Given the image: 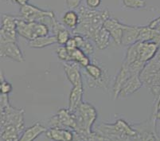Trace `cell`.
Returning <instances> with one entry per match:
<instances>
[{
	"instance_id": "30bf717a",
	"label": "cell",
	"mask_w": 160,
	"mask_h": 141,
	"mask_svg": "<svg viewBox=\"0 0 160 141\" xmlns=\"http://www.w3.org/2000/svg\"><path fill=\"white\" fill-rule=\"evenodd\" d=\"M123 26L124 24L120 23L116 18H109L104 22V27L109 32L112 38L118 46L122 45V39L123 35Z\"/></svg>"
},
{
	"instance_id": "8992f818",
	"label": "cell",
	"mask_w": 160,
	"mask_h": 141,
	"mask_svg": "<svg viewBox=\"0 0 160 141\" xmlns=\"http://www.w3.org/2000/svg\"><path fill=\"white\" fill-rule=\"evenodd\" d=\"M18 16L3 14L1 20L0 38L1 43H16L17 41V20Z\"/></svg>"
},
{
	"instance_id": "7a4b0ae2",
	"label": "cell",
	"mask_w": 160,
	"mask_h": 141,
	"mask_svg": "<svg viewBox=\"0 0 160 141\" xmlns=\"http://www.w3.org/2000/svg\"><path fill=\"white\" fill-rule=\"evenodd\" d=\"M77 117L76 132L91 133L92 128L97 119V112L94 106L88 102H82L74 111Z\"/></svg>"
},
{
	"instance_id": "f1b7e54d",
	"label": "cell",
	"mask_w": 160,
	"mask_h": 141,
	"mask_svg": "<svg viewBox=\"0 0 160 141\" xmlns=\"http://www.w3.org/2000/svg\"><path fill=\"white\" fill-rule=\"evenodd\" d=\"M74 136L72 141H94L93 134L94 132L91 133H81L73 131Z\"/></svg>"
},
{
	"instance_id": "6da1fadb",
	"label": "cell",
	"mask_w": 160,
	"mask_h": 141,
	"mask_svg": "<svg viewBox=\"0 0 160 141\" xmlns=\"http://www.w3.org/2000/svg\"><path fill=\"white\" fill-rule=\"evenodd\" d=\"M80 23L74 34H80L92 40L97 32L104 27V23L110 18V13L107 9L97 11L88 7H81L78 11Z\"/></svg>"
},
{
	"instance_id": "4fadbf2b",
	"label": "cell",
	"mask_w": 160,
	"mask_h": 141,
	"mask_svg": "<svg viewBox=\"0 0 160 141\" xmlns=\"http://www.w3.org/2000/svg\"><path fill=\"white\" fill-rule=\"evenodd\" d=\"M35 23L36 22H27L18 17L17 20V33L28 42L33 40L35 38Z\"/></svg>"
},
{
	"instance_id": "2e32d148",
	"label": "cell",
	"mask_w": 160,
	"mask_h": 141,
	"mask_svg": "<svg viewBox=\"0 0 160 141\" xmlns=\"http://www.w3.org/2000/svg\"><path fill=\"white\" fill-rule=\"evenodd\" d=\"M141 27H139V26H128V25L124 24L122 45L130 46L138 43Z\"/></svg>"
},
{
	"instance_id": "d590c367",
	"label": "cell",
	"mask_w": 160,
	"mask_h": 141,
	"mask_svg": "<svg viewBox=\"0 0 160 141\" xmlns=\"http://www.w3.org/2000/svg\"><path fill=\"white\" fill-rule=\"evenodd\" d=\"M11 3H17V0H9Z\"/></svg>"
},
{
	"instance_id": "cb8c5ba5",
	"label": "cell",
	"mask_w": 160,
	"mask_h": 141,
	"mask_svg": "<svg viewBox=\"0 0 160 141\" xmlns=\"http://www.w3.org/2000/svg\"><path fill=\"white\" fill-rule=\"evenodd\" d=\"M62 23L65 27L74 31L78 28V25H79V14L73 10H69L64 14L63 17H62Z\"/></svg>"
},
{
	"instance_id": "d6986e66",
	"label": "cell",
	"mask_w": 160,
	"mask_h": 141,
	"mask_svg": "<svg viewBox=\"0 0 160 141\" xmlns=\"http://www.w3.org/2000/svg\"><path fill=\"white\" fill-rule=\"evenodd\" d=\"M24 131L14 125H7L1 128V139L2 141H18Z\"/></svg>"
},
{
	"instance_id": "1f68e13d",
	"label": "cell",
	"mask_w": 160,
	"mask_h": 141,
	"mask_svg": "<svg viewBox=\"0 0 160 141\" xmlns=\"http://www.w3.org/2000/svg\"><path fill=\"white\" fill-rule=\"evenodd\" d=\"M65 46H66L68 49H72V48L77 47V44H76L75 39L73 38V37H71L69 38V40L67 42V43L65 44Z\"/></svg>"
},
{
	"instance_id": "8fae6325",
	"label": "cell",
	"mask_w": 160,
	"mask_h": 141,
	"mask_svg": "<svg viewBox=\"0 0 160 141\" xmlns=\"http://www.w3.org/2000/svg\"><path fill=\"white\" fill-rule=\"evenodd\" d=\"M142 85H143V83L141 80L140 75H138V74L132 75L124 83V85L122 86L118 97H120L121 99L126 98V97H129L132 94L137 92L139 88H142Z\"/></svg>"
},
{
	"instance_id": "83f0119b",
	"label": "cell",
	"mask_w": 160,
	"mask_h": 141,
	"mask_svg": "<svg viewBox=\"0 0 160 141\" xmlns=\"http://www.w3.org/2000/svg\"><path fill=\"white\" fill-rule=\"evenodd\" d=\"M13 87L11 83L8 82L7 80L4 78L3 73L1 72V81H0V93L7 94L9 95L10 93L12 92Z\"/></svg>"
},
{
	"instance_id": "ac0fdd59",
	"label": "cell",
	"mask_w": 160,
	"mask_h": 141,
	"mask_svg": "<svg viewBox=\"0 0 160 141\" xmlns=\"http://www.w3.org/2000/svg\"><path fill=\"white\" fill-rule=\"evenodd\" d=\"M46 131L47 128L45 126L41 124L40 123H36L24 131L18 141H33Z\"/></svg>"
},
{
	"instance_id": "44dd1931",
	"label": "cell",
	"mask_w": 160,
	"mask_h": 141,
	"mask_svg": "<svg viewBox=\"0 0 160 141\" xmlns=\"http://www.w3.org/2000/svg\"><path fill=\"white\" fill-rule=\"evenodd\" d=\"M111 38L112 37L109 32L103 27L97 32L92 41L95 43L96 46L99 49H105L108 47Z\"/></svg>"
},
{
	"instance_id": "52a82bcc",
	"label": "cell",
	"mask_w": 160,
	"mask_h": 141,
	"mask_svg": "<svg viewBox=\"0 0 160 141\" xmlns=\"http://www.w3.org/2000/svg\"><path fill=\"white\" fill-rule=\"evenodd\" d=\"M50 128H62L75 131L77 128V117L75 113L69 108H61L49 120Z\"/></svg>"
},
{
	"instance_id": "d4e9b609",
	"label": "cell",
	"mask_w": 160,
	"mask_h": 141,
	"mask_svg": "<svg viewBox=\"0 0 160 141\" xmlns=\"http://www.w3.org/2000/svg\"><path fill=\"white\" fill-rule=\"evenodd\" d=\"M122 3L125 7L129 9H141L147 6L145 0H122Z\"/></svg>"
},
{
	"instance_id": "ffe728a7",
	"label": "cell",
	"mask_w": 160,
	"mask_h": 141,
	"mask_svg": "<svg viewBox=\"0 0 160 141\" xmlns=\"http://www.w3.org/2000/svg\"><path fill=\"white\" fill-rule=\"evenodd\" d=\"M68 51H69V56H70L71 62H76L85 68L91 63V61L88 55L85 54L79 48L75 47L72 48V49H68Z\"/></svg>"
},
{
	"instance_id": "f546056e",
	"label": "cell",
	"mask_w": 160,
	"mask_h": 141,
	"mask_svg": "<svg viewBox=\"0 0 160 141\" xmlns=\"http://www.w3.org/2000/svg\"><path fill=\"white\" fill-rule=\"evenodd\" d=\"M82 0H65V4L68 9L74 10L79 7Z\"/></svg>"
},
{
	"instance_id": "9c48e42d",
	"label": "cell",
	"mask_w": 160,
	"mask_h": 141,
	"mask_svg": "<svg viewBox=\"0 0 160 141\" xmlns=\"http://www.w3.org/2000/svg\"><path fill=\"white\" fill-rule=\"evenodd\" d=\"M0 56L1 58H7L17 62H23L25 61L24 55L16 43H1Z\"/></svg>"
},
{
	"instance_id": "ba28073f",
	"label": "cell",
	"mask_w": 160,
	"mask_h": 141,
	"mask_svg": "<svg viewBox=\"0 0 160 141\" xmlns=\"http://www.w3.org/2000/svg\"><path fill=\"white\" fill-rule=\"evenodd\" d=\"M138 52V60L148 63L158 53L160 45L155 42H138L136 43Z\"/></svg>"
},
{
	"instance_id": "d6a6232c",
	"label": "cell",
	"mask_w": 160,
	"mask_h": 141,
	"mask_svg": "<svg viewBox=\"0 0 160 141\" xmlns=\"http://www.w3.org/2000/svg\"><path fill=\"white\" fill-rule=\"evenodd\" d=\"M158 111H160V98H158L156 101V103H155V111H154V113H157V112Z\"/></svg>"
},
{
	"instance_id": "484cf974",
	"label": "cell",
	"mask_w": 160,
	"mask_h": 141,
	"mask_svg": "<svg viewBox=\"0 0 160 141\" xmlns=\"http://www.w3.org/2000/svg\"><path fill=\"white\" fill-rule=\"evenodd\" d=\"M56 37L57 40H58V43L61 46H65V44L67 43V42L69 40V38H71L70 33H69V30H67L65 29V27H64L63 28H62L61 30H58L56 33Z\"/></svg>"
},
{
	"instance_id": "3957f363",
	"label": "cell",
	"mask_w": 160,
	"mask_h": 141,
	"mask_svg": "<svg viewBox=\"0 0 160 141\" xmlns=\"http://www.w3.org/2000/svg\"><path fill=\"white\" fill-rule=\"evenodd\" d=\"M86 81L90 88L108 89L110 77L104 66L97 63H90L85 67Z\"/></svg>"
},
{
	"instance_id": "5b68a950",
	"label": "cell",
	"mask_w": 160,
	"mask_h": 141,
	"mask_svg": "<svg viewBox=\"0 0 160 141\" xmlns=\"http://www.w3.org/2000/svg\"><path fill=\"white\" fill-rule=\"evenodd\" d=\"M27 22H38L48 25L52 18H56L54 12L40 9L31 4H27L20 7V16Z\"/></svg>"
},
{
	"instance_id": "7402d4cb",
	"label": "cell",
	"mask_w": 160,
	"mask_h": 141,
	"mask_svg": "<svg viewBox=\"0 0 160 141\" xmlns=\"http://www.w3.org/2000/svg\"><path fill=\"white\" fill-rule=\"evenodd\" d=\"M55 43H58V40H57L56 35H53V34L44 36V37H39L28 42L29 46L31 48H34V49H42V48L51 46Z\"/></svg>"
},
{
	"instance_id": "277c9868",
	"label": "cell",
	"mask_w": 160,
	"mask_h": 141,
	"mask_svg": "<svg viewBox=\"0 0 160 141\" xmlns=\"http://www.w3.org/2000/svg\"><path fill=\"white\" fill-rule=\"evenodd\" d=\"M1 108V128L7 125H14L21 130L25 131L24 115L25 110L23 108H17L11 104Z\"/></svg>"
},
{
	"instance_id": "e0dca14e",
	"label": "cell",
	"mask_w": 160,
	"mask_h": 141,
	"mask_svg": "<svg viewBox=\"0 0 160 141\" xmlns=\"http://www.w3.org/2000/svg\"><path fill=\"white\" fill-rule=\"evenodd\" d=\"M83 94H84V87L83 85L72 86L69 97V108L74 112L80 104L83 102Z\"/></svg>"
},
{
	"instance_id": "836d02e7",
	"label": "cell",
	"mask_w": 160,
	"mask_h": 141,
	"mask_svg": "<svg viewBox=\"0 0 160 141\" xmlns=\"http://www.w3.org/2000/svg\"><path fill=\"white\" fill-rule=\"evenodd\" d=\"M28 2H29V0H17V3H18V5L22 7V6L28 4Z\"/></svg>"
},
{
	"instance_id": "4316f807",
	"label": "cell",
	"mask_w": 160,
	"mask_h": 141,
	"mask_svg": "<svg viewBox=\"0 0 160 141\" xmlns=\"http://www.w3.org/2000/svg\"><path fill=\"white\" fill-rule=\"evenodd\" d=\"M56 53L58 55V58L60 60L64 61L65 62H71L70 56H69L68 49L65 46H61L56 49Z\"/></svg>"
},
{
	"instance_id": "7c38bea8",
	"label": "cell",
	"mask_w": 160,
	"mask_h": 141,
	"mask_svg": "<svg viewBox=\"0 0 160 141\" xmlns=\"http://www.w3.org/2000/svg\"><path fill=\"white\" fill-rule=\"evenodd\" d=\"M65 76L72 86L83 85L82 75L80 71L79 65L76 62H65L63 65Z\"/></svg>"
},
{
	"instance_id": "4dcf8cb0",
	"label": "cell",
	"mask_w": 160,
	"mask_h": 141,
	"mask_svg": "<svg viewBox=\"0 0 160 141\" xmlns=\"http://www.w3.org/2000/svg\"><path fill=\"white\" fill-rule=\"evenodd\" d=\"M87 7L91 9H97V7H100L101 3V0H85Z\"/></svg>"
},
{
	"instance_id": "e575fe53",
	"label": "cell",
	"mask_w": 160,
	"mask_h": 141,
	"mask_svg": "<svg viewBox=\"0 0 160 141\" xmlns=\"http://www.w3.org/2000/svg\"><path fill=\"white\" fill-rule=\"evenodd\" d=\"M152 117L155 119V120H160V111L157 112V113H155L153 114Z\"/></svg>"
},
{
	"instance_id": "9a60e30c",
	"label": "cell",
	"mask_w": 160,
	"mask_h": 141,
	"mask_svg": "<svg viewBox=\"0 0 160 141\" xmlns=\"http://www.w3.org/2000/svg\"><path fill=\"white\" fill-rule=\"evenodd\" d=\"M133 74L129 69L128 66L126 64L122 63L121 68L120 69V72L117 74V76L116 78V81H115L114 85H113L112 88V93L114 99L118 98V96L120 93V91L121 89L122 86L124 85V83L130 78Z\"/></svg>"
},
{
	"instance_id": "603a6c76",
	"label": "cell",
	"mask_w": 160,
	"mask_h": 141,
	"mask_svg": "<svg viewBox=\"0 0 160 141\" xmlns=\"http://www.w3.org/2000/svg\"><path fill=\"white\" fill-rule=\"evenodd\" d=\"M73 38L75 39L77 47L81 49L86 55L93 54L94 53V46L92 44L90 39L84 37L80 34H74Z\"/></svg>"
},
{
	"instance_id": "5bb4252c",
	"label": "cell",
	"mask_w": 160,
	"mask_h": 141,
	"mask_svg": "<svg viewBox=\"0 0 160 141\" xmlns=\"http://www.w3.org/2000/svg\"><path fill=\"white\" fill-rule=\"evenodd\" d=\"M46 136L53 141H72L74 132L71 129L62 128H49L46 132Z\"/></svg>"
}]
</instances>
